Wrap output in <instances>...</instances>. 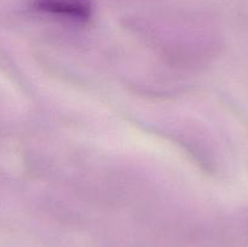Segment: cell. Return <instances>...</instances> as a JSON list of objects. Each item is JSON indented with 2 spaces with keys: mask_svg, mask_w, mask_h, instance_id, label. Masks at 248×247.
I'll return each instance as SVG.
<instances>
[{
  "mask_svg": "<svg viewBox=\"0 0 248 247\" xmlns=\"http://www.w3.org/2000/svg\"><path fill=\"white\" fill-rule=\"evenodd\" d=\"M33 5L40 11L80 21L89 19L93 9L92 0H34Z\"/></svg>",
  "mask_w": 248,
  "mask_h": 247,
  "instance_id": "1",
  "label": "cell"
}]
</instances>
